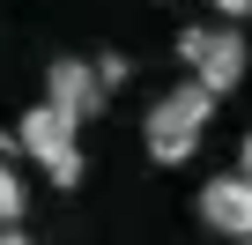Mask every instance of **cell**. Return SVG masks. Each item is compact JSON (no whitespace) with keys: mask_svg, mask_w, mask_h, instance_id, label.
<instances>
[{"mask_svg":"<svg viewBox=\"0 0 252 245\" xmlns=\"http://www.w3.org/2000/svg\"><path fill=\"white\" fill-rule=\"evenodd\" d=\"M23 208H30V186H23L8 164H0V230H15V223H23Z\"/></svg>","mask_w":252,"mask_h":245,"instance_id":"cell-6","label":"cell"},{"mask_svg":"<svg viewBox=\"0 0 252 245\" xmlns=\"http://www.w3.org/2000/svg\"><path fill=\"white\" fill-rule=\"evenodd\" d=\"M215 8H222V23H230V15H252V0H215Z\"/></svg>","mask_w":252,"mask_h":245,"instance_id":"cell-8","label":"cell"},{"mask_svg":"<svg viewBox=\"0 0 252 245\" xmlns=\"http://www.w3.org/2000/svg\"><path fill=\"white\" fill-rule=\"evenodd\" d=\"M178 60H186V74H193L200 89H215V97H230V89L245 82V37H237L230 23H186V30H178Z\"/></svg>","mask_w":252,"mask_h":245,"instance_id":"cell-3","label":"cell"},{"mask_svg":"<svg viewBox=\"0 0 252 245\" xmlns=\"http://www.w3.org/2000/svg\"><path fill=\"white\" fill-rule=\"evenodd\" d=\"M104 97H111V89L96 82V67H89V60H74V52H67V60H52V67H45V104H60L67 119H96V111H104Z\"/></svg>","mask_w":252,"mask_h":245,"instance_id":"cell-5","label":"cell"},{"mask_svg":"<svg viewBox=\"0 0 252 245\" xmlns=\"http://www.w3.org/2000/svg\"><path fill=\"white\" fill-rule=\"evenodd\" d=\"M200 223L230 245H252V178L245 171H215L200 186Z\"/></svg>","mask_w":252,"mask_h":245,"instance_id":"cell-4","label":"cell"},{"mask_svg":"<svg viewBox=\"0 0 252 245\" xmlns=\"http://www.w3.org/2000/svg\"><path fill=\"white\" fill-rule=\"evenodd\" d=\"M237 171H245V178H252V134H245V141H237Z\"/></svg>","mask_w":252,"mask_h":245,"instance_id":"cell-9","label":"cell"},{"mask_svg":"<svg viewBox=\"0 0 252 245\" xmlns=\"http://www.w3.org/2000/svg\"><path fill=\"white\" fill-rule=\"evenodd\" d=\"M74 127H82V119H67L60 104H30L23 119H15V149L52 178V186H82V141H74Z\"/></svg>","mask_w":252,"mask_h":245,"instance_id":"cell-2","label":"cell"},{"mask_svg":"<svg viewBox=\"0 0 252 245\" xmlns=\"http://www.w3.org/2000/svg\"><path fill=\"white\" fill-rule=\"evenodd\" d=\"M0 245H30V238H23V230H0Z\"/></svg>","mask_w":252,"mask_h":245,"instance_id":"cell-10","label":"cell"},{"mask_svg":"<svg viewBox=\"0 0 252 245\" xmlns=\"http://www.w3.org/2000/svg\"><path fill=\"white\" fill-rule=\"evenodd\" d=\"M208 119H215V89L178 82V89H163L156 111L141 119V141H149L156 164H186V156L200 149V134H208Z\"/></svg>","mask_w":252,"mask_h":245,"instance_id":"cell-1","label":"cell"},{"mask_svg":"<svg viewBox=\"0 0 252 245\" xmlns=\"http://www.w3.org/2000/svg\"><path fill=\"white\" fill-rule=\"evenodd\" d=\"M126 74H134V67H126V60H119V52H104V60H96V82H104V89H119V82H126Z\"/></svg>","mask_w":252,"mask_h":245,"instance_id":"cell-7","label":"cell"}]
</instances>
